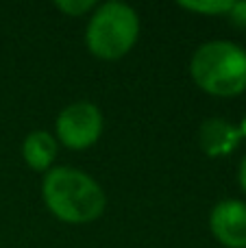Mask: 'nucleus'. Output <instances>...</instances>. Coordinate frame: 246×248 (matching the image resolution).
Here are the masks:
<instances>
[{
    "label": "nucleus",
    "mask_w": 246,
    "mask_h": 248,
    "mask_svg": "<svg viewBox=\"0 0 246 248\" xmlns=\"http://www.w3.org/2000/svg\"><path fill=\"white\" fill-rule=\"evenodd\" d=\"M42 194L48 209L70 224L92 222L107 207L103 187L90 174L70 166L50 168L44 176Z\"/></svg>",
    "instance_id": "f257e3e1"
},
{
    "label": "nucleus",
    "mask_w": 246,
    "mask_h": 248,
    "mask_svg": "<svg viewBox=\"0 0 246 248\" xmlns=\"http://www.w3.org/2000/svg\"><path fill=\"white\" fill-rule=\"evenodd\" d=\"M194 83L212 96H238L246 90V50L227 39L207 42L190 63Z\"/></svg>",
    "instance_id": "f03ea898"
},
{
    "label": "nucleus",
    "mask_w": 246,
    "mask_h": 248,
    "mask_svg": "<svg viewBox=\"0 0 246 248\" xmlns=\"http://www.w3.org/2000/svg\"><path fill=\"white\" fill-rule=\"evenodd\" d=\"M139 35V17L124 2L96 4L85 31V44L98 59L116 61L135 46Z\"/></svg>",
    "instance_id": "7ed1b4c3"
},
{
    "label": "nucleus",
    "mask_w": 246,
    "mask_h": 248,
    "mask_svg": "<svg viewBox=\"0 0 246 248\" xmlns=\"http://www.w3.org/2000/svg\"><path fill=\"white\" fill-rule=\"evenodd\" d=\"M103 113L90 100L72 103L57 118V140L72 150L90 148L103 133Z\"/></svg>",
    "instance_id": "20e7f679"
},
{
    "label": "nucleus",
    "mask_w": 246,
    "mask_h": 248,
    "mask_svg": "<svg viewBox=\"0 0 246 248\" xmlns=\"http://www.w3.org/2000/svg\"><path fill=\"white\" fill-rule=\"evenodd\" d=\"M209 227L227 248H246V202L220 201L212 209Z\"/></svg>",
    "instance_id": "39448f33"
},
{
    "label": "nucleus",
    "mask_w": 246,
    "mask_h": 248,
    "mask_svg": "<svg viewBox=\"0 0 246 248\" xmlns=\"http://www.w3.org/2000/svg\"><path fill=\"white\" fill-rule=\"evenodd\" d=\"M242 140V131L225 118H207L199 128V141L209 157H225L233 153Z\"/></svg>",
    "instance_id": "423d86ee"
},
{
    "label": "nucleus",
    "mask_w": 246,
    "mask_h": 248,
    "mask_svg": "<svg viewBox=\"0 0 246 248\" xmlns=\"http://www.w3.org/2000/svg\"><path fill=\"white\" fill-rule=\"evenodd\" d=\"M22 155L35 172H48L57 157V140L48 131H33L22 144Z\"/></svg>",
    "instance_id": "0eeeda50"
},
{
    "label": "nucleus",
    "mask_w": 246,
    "mask_h": 248,
    "mask_svg": "<svg viewBox=\"0 0 246 248\" xmlns=\"http://www.w3.org/2000/svg\"><path fill=\"white\" fill-rule=\"evenodd\" d=\"M179 7L187 9V11L194 13H209V16H222V13H229L233 7V0H199V2H187L181 0Z\"/></svg>",
    "instance_id": "6e6552de"
},
{
    "label": "nucleus",
    "mask_w": 246,
    "mask_h": 248,
    "mask_svg": "<svg viewBox=\"0 0 246 248\" xmlns=\"http://www.w3.org/2000/svg\"><path fill=\"white\" fill-rule=\"evenodd\" d=\"M55 7L61 9L63 13H68V16L78 17V16H83V13L96 9V2L94 0H57Z\"/></svg>",
    "instance_id": "1a4fd4ad"
},
{
    "label": "nucleus",
    "mask_w": 246,
    "mask_h": 248,
    "mask_svg": "<svg viewBox=\"0 0 246 248\" xmlns=\"http://www.w3.org/2000/svg\"><path fill=\"white\" fill-rule=\"evenodd\" d=\"M227 16L231 17V22L235 26L246 29V2H233V7H231V11Z\"/></svg>",
    "instance_id": "9d476101"
},
{
    "label": "nucleus",
    "mask_w": 246,
    "mask_h": 248,
    "mask_svg": "<svg viewBox=\"0 0 246 248\" xmlns=\"http://www.w3.org/2000/svg\"><path fill=\"white\" fill-rule=\"evenodd\" d=\"M238 176H240V185H242V189L246 192V157L242 159V163H240V172H238Z\"/></svg>",
    "instance_id": "9b49d317"
}]
</instances>
